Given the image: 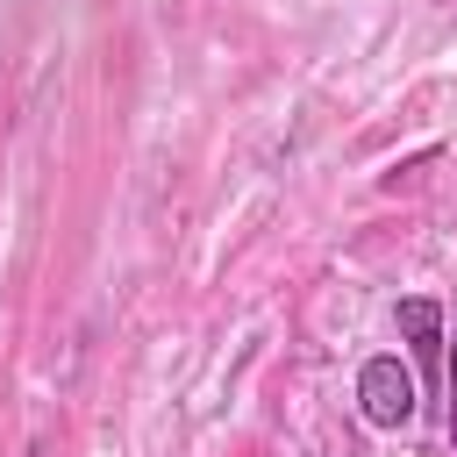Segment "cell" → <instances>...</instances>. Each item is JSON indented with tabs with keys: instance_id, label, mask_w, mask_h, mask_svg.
Returning <instances> with one entry per match:
<instances>
[{
	"instance_id": "7a4b0ae2",
	"label": "cell",
	"mask_w": 457,
	"mask_h": 457,
	"mask_svg": "<svg viewBox=\"0 0 457 457\" xmlns=\"http://www.w3.org/2000/svg\"><path fill=\"white\" fill-rule=\"evenodd\" d=\"M393 321H400V336L414 343V357H421V364H436V357H443V343H450V336H443V307H436V300H421V293H414V300H400V307H393Z\"/></svg>"
},
{
	"instance_id": "3957f363",
	"label": "cell",
	"mask_w": 457,
	"mask_h": 457,
	"mask_svg": "<svg viewBox=\"0 0 457 457\" xmlns=\"http://www.w3.org/2000/svg\"><path fill=\"white\" fill-rule=\"evenodd\" d=\"M450 428H457V350H450Z\"/></svg>"
},
{
	"instance_id": "6da1fadb",
	"label": "cell",
	"mask_w": 457,
	"mask_h": 457,
	"mask_svg": "<svg viewBox=\"0 0 457 457\" xmlns=\"http://www.w3.org/2000/svg\"><path fill=\"white\" fill-rule=\"evenodd\" d=\"M357 414L371 428H407L414 421V371L400 357H364L357 364Z\"/></svg>"
}]
</instances>
